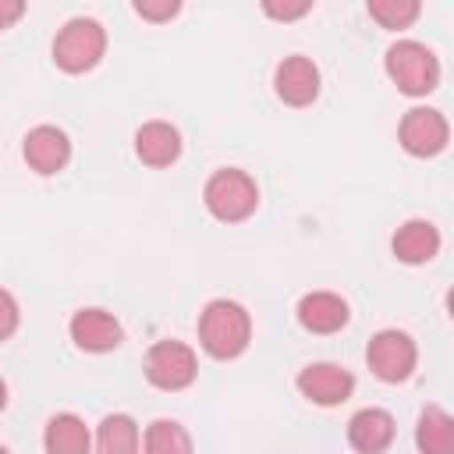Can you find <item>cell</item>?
Returning a JSON list of instances; mask_svg holds the SVG:
<instances>
[{
	"label": "cell",
	"instance_id": "obj_11",
	"mask_svg": "<svg viewBox=\"0 0 454 454\" xmlns=\"http://www.w3.org/2000/svg\"><path fill=\"white\" fill-rule=\"evenodd\" d=\"M21 153H25V163L35 174L50 177V174H57V170L67 167V160H71V138L60 128H53V124H39V128H32L25 135Z\"/></svg>",
	"mask_w": 454,
	"mask_h": 454
},
{
	"label": "cell",
	"instance_id": "obj_7",
	"mask_svg": "<svg viewBox=\"0 0 454 454\" xmlns=\"http://www.w3.org/2000/svg\"><path fill=\"white\" fill-rule=\"evenodd\" d=\"M397 138L404 145V153L411 156H436L447 149V138H450V124L440 110L433 106H411L404 117H401V128H397Z\"/></svg>",
	"mask_w": 454,
	"mask_h": 454
},
{
	"label": "cell",
	"instance_id": "obj_6",
	"mask_svg": "<svg viewBox=\"0 0 454 454\" xmlns=\"http://www.w3.org/2000/svg\"><path fill=\"white\" fill-rule=\"evenodd\" d=\"M365 362L376 380L404 383L419 365V348L404 330H380L365 348Z\"/></svg>",
	"mask_w": 454,
	"mask_h": 454
},
{
	"label": "cell",
	"instance_id": "obj_5",
	"mask_svg": "<svg viewBox=\"0 0 454 454\" xmlns=\"http://www.w3.org/2000/svg\"><path fill=\"white\" fill-rule=\"evenodd\" d=\"M145 380L156 390H184L199 376V358L184 340H156L145 351Z\"/></svg>",
	"mask_w": 454,
	"mask_h": 454
},
{
	"label": "cell",
	"instance_id": "obj_9",
	"mask_svg": "<svg viewBox=\"0 0 454 454\" xmlns=\"http://www.w3.org/2000/svg\"><path fill=\"white\" fill-rule=\"evenodd\" d=\"M273 89H277V96H280L287 106H309V103H316V96H319V67H316L309 57L291 53V57H284V60L277 64V71H273Z\"/></svg>",
	"mask_w": 454,
	"mask_h": 454
},
{
	"label": "cell",
	"instance_id": "obj_15",
	"mask_svg": "<svg viewBox=\"0 0 454 454\" xmlns=\"http://www.w3.org/2000/svg\"><path fill=\"white\" fill-rule=\"evenodd\" d=\"M390 248H394V255H397L401 262L422 266V262H429V259L440 252V231H436L433 220L415 216V220H408V223H401V227L394 231Z\"/></svg>",
	"mask_w": 454,
	"mask_h": 454
},
{
	"label": "cell",
	"instance_id": "obj_12",
	"mask_svg": "<svg viewBox=\"0 0 454 454\" xmlns=\"http://www.w3.org/2000/svg\"><path fill=\"white\" fill-rule=\"evenodd\" d=\"M394 415L383 408H362L348 422V443L355 454H383L394 443Z\"/></svg>",
	"mask_w": 454,
	"mask_h": 454
},
{
	"label": "cell",
	"instance_id": "obj_19",
	"mask_svg": "<svg viewBox=\"0 0 454 454\" xmlns=\"http://www.w3.org/2000/svg\"><path fill=\"white\" fill-rule=\"evenodd\" d=\"M142 454H192V436L181 422L156 419L142 436Z\"/></svg>",
	"mask_w": 454,
	"mask_h": 454
},
{
	"label": "cell",
	"instance_id": "obj_23",
	"mask_svg": "<svg viewBox=\"0 0 454 454\" xmlns=\"http://www.w3.org/2000/svg\"><path fill=\"white\" fill-rule=\"evenodd\" d=\"M309 11H312V0H301V4H273V0H266L262 4V14H270L273 21H294V18L309 14Z\"/></svg>",
	"mask_w": 454,
	"mask_h": 454
},
{
	"label": "cell",
	"instance_id": "obj_13",
	"mask_svg": "<svg viewBox=\"0 0 454 454\" xmlns=\"http://www.w3.org/2000/svg\"><path fill=\"white\" fill-rule=\"evenodd\" d=\"M294 316H298V323H301L309 333H337V330H344L348 319H351L348 301H344L340 294H333V291H312V294H305V298L298 301Z\"/></svg>",
	"mask_w": 454,
	"mask_h": 454
},
{
	"label": "cell",
	"instance_id": "obj_24",
	"mask_svg": "<svg viewBox=\"0 0 454 454\" xmlns=\"http://www.w3.org/2000/svg\"><path fill=\"white\" fill-rule=\"evenodd\" d=\"M21 14H25V4L21 0H0V32L11 28Z\"/></svg>",
	"mask_w": 454,
	"mask_h": 454
},
{
	"label": "cell",
	"instance_id": "obj_21",
	"mask_svg": "<svg viewBox=\"0 0 454 454\" xmlns=\"http://www.w3.org/2000/svg\"><path fill=\"white\" fill-rule=\"evenodd\" d=\"M131 7H135V14L145 18V21H170V18L181 11L177 0H135Z\"/></svg>",
	"mask_w": 454,
	"mask_h": 454
},
{
	"label": "cell",
	"instance_id": "obj_16",
	"mask_svg": "<svg viewBox=\"0 0 454 454\" xmlns=\"http://www.w3.org/2000/svg\"><path fill=\"white\" fill-rule=\"evenodd\" d=\"M43 447L46 454H92V433L74 411H60L46 422Z\"/></svg>",
	"mask_w": 454,
	"mask_h": 454
},
{
	"label": "cell",
	"instance_id": "obj_8",
	"mask_svg": "<svg viewBox=\"0 0 454 454\" xmlns=\"http://www.w3.org/2000/svg\"><path fill=\"white\" fill-rule=\"evenodd\" d=\"M298 390L319 408H337L355 394V376L337 362H312L298 372Z\"/></svg>",
	"mask_w": 454,
	"mask_h": 454
},
{
	"label": "cell",
	"instance_id": "obj_22",
	"mask_svg": "<svg viewBox=\"0 0 454 454\" xmlns=\"http://www.w3.org/2000/svg\"><path fill=\"white\" fill-rule=\"evenodd\" d=\"M18 323H21V309H18V301H14V294H11L7 287H0V340H7V337H14V330H18Z\"/></svg>",
	"mask_w": 454,
	"mask_h": 454
},
{
	"label": "cell",
	"instance_id": "obj_4",
	"mask_svg": "<svg viewBox=\"0 0 454 454\" xmlns=\"http://www.w3.org/2000/svg\"><path fill=\"white\" fill-rule=\"evenodd\" d=\"M106 53V28L96 18H71L53 39V64L67 74L92 71Z\"/></svg>",
	"mask_w": 454,
	"mask_h": 454
},
{
	"label": "cell",
	"instance_id": "obj_14",
	"mask_svg": "<svg viewBox=\"0 0 454 454\" xmlns=\"http://www.w3.org/2000/svg\"><path fill=\"white\" fill-rule=\"evenodd\" d=\"M135 153L145 167L163 170V167L177 163V156H181V131L167 121H149L135 131Z\"/></svg>",
	"mask_w": 454,
	"mask_h": 454
},
{
	"label": "cell",
	"instance_id": "obj_1",
	"mask_svg": "<svg viewBox=\"0 0 454 454\" xmlns=\"http://www.w3.org/2000/svg\"><path fill=\"white\" fill-rule=\"evenodd\" d=\"M252 340V316L231 298H213L199 316V344L209 358H238Z\"/></svg>",
	"mask_w": 454,
	"mask_h": 454
},
{
	"label": "cell",
	"instance_id": "obj_26",
	"mask_svg": "<svg viewBox=\"0 0 454 454\" xmlns=\"http://www.w3.org/2000/svg\"><path fill=\"white\" fill-rule=\"evenodd\" d=\"M0 454H11V450H7V447H4V443H0Z\"/></svg>",
	"mask_w": 454,
	"mask_h": 454
},
{
	"label": "cell",
	"instance_id": "obj_10",
	"mask_svg": "<svg viewBox=\"0 0 454 454\" xmlns=\"http://www.w3.org/2000/svg\"><path fill=\"white\" fill-rule=\"evenodd\" d=\"M71 340L82 348V351H89V355H103V351H114L121 340H124V330H121V323H117V316L114 312H106V309H78L74 316H71Z\"/></svg>",
	"mask_w": 454,
	"mask_h": 454
},
{
	"label": "cell",
	"instance_id": "obj_18",
	"mask_svg": "<svg viewBox=\"0 0 454 454\" xmlns=\"http://www.w3.org/2000/svg\"><path fill=\"white\" fill-rule=\"evenodd\" d=\"M415 447L422 454H454V419L429 404L422 415H419V426H415Z\"/></svg>",
	"mask_w": 454,
	"mask_h": 454
},
{
	"label": "cell",
	"instance_id": "obj_25",
	"mask_svg": "<svg viewBox=\"0 0 454 454\" xmlns=\"http://www.w3.org/2000/svg\"><path fill=\"white\" fill-rule=\"evenodd\" d=\"M4 408H7V383L0 380V411H4Z\"/></svg>",
	"mask_w": 454,
	"mask_h": 454
},
{
	"label": "cell",
	"instance_id": "obj_2",
	"mask_svg": "<svg viewBox=\"0 0 454 454\" xmlns=\"http://www.w3.org/2000/svg\"><path fill=\"white\" fill-rule=\"evenodd\" d=\"M383 67H387L390 82L404 96H426V92H433L440 85L436 53L426 43H415V39H397L383 57Z\"/></svg>",
	"mask_w": 454,
	"mask_h": 454
},
{
	"label": "cell",
	"instance_id": "obj_20",
	"mask_svg": "<svg viewBox=\"0 0 454 454\" xmlns=\"http://www.w3.org/2000/svg\"><path fill=\"white\" fill-rule=\"evenodd\" d=\"M365 11H369V18H372L380 28L401 32V28H408V25L422 14V4H419V0H369Z\"/></svg>",
	"mask_w": 454,
	"mask_h": 454
},
{
	"label": "cell",
	"instance_id": "obj_17",
	"mask_svg": "<svg viewBox=\"0 0 454 454\" xmlns=\"http://www.w3.org/2000/svg\"><path fill=\"white\" fill-rule=\"evenodd\" d=\"M96 450L92 454H142V436H138V426L131 415L117 411V415H106L96 429Z\"/></svg>",
	"mask_w": 454,
	"mask_h": 454
},
{
	"label": "cell",
	"instance_id": "obj_3",
	"mask_svg": "<svg viewBox=\"0 0 454 454\" xmlns=\"http://www.w3.org/2000/svg\"><path fill=\"white\" fill-rule=\"evenodd\" d=\"M202 202L206 209L220 220V223H241L255 213L259 206V188L252 181V174L238 170V167H223L216 170L206 188H202Z\"/></svg>",
	"mask_w": 454,
	"mask_h": 454
}]
</instances>
